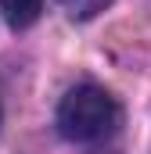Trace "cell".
<instances>
[{
    "mask_svg": "<svg viewBox=\"0 0 151 154\" xmlns=\"http://www.w3.org/2000/svg\"><path fill=\"white\" fill-rule=\"evenodd\" d=\"M119 118H122L119 100L104 86L79 82V86H72L61 97L54 122H58V133L65 140H72V143H97V140L112 136L119 129Z\"/></svg>",
    "mask_w": 151,
    "mask_h": 154,
    "instance_id": "cell-1",
    "label": "cell"
},
{
    "mask_svg": "<svg viewBox=\"0 0 151 154\" xmlns=\"http://www.w3.org/2000/svg\"><path fill=\"white\" fill-rule=\"evenodd\" d=\"M0 11L11 29H29L43 11V0H0Z\"/></svg>",
    "mask_w": 151,
    "mask_h": 154,
    "instance_id": "cell-2",
    "label": "cell"
},
{
    "mask_svg": "<svg viewBox=\"0 0 151 154\" xmlns=\"http://www.w3.org/2000/svg\"><path fill=\"white\" fill-rule=\"evenodd\" d=\"M61 4H65V11H69L72 22H90V18L101 14L112 0H61Z\"/></svg>",
    "mask_w": 151,
    "mask_h": 154,
    "instance_id": "cell-3",
    "label": "cell"
}]
</instances>
